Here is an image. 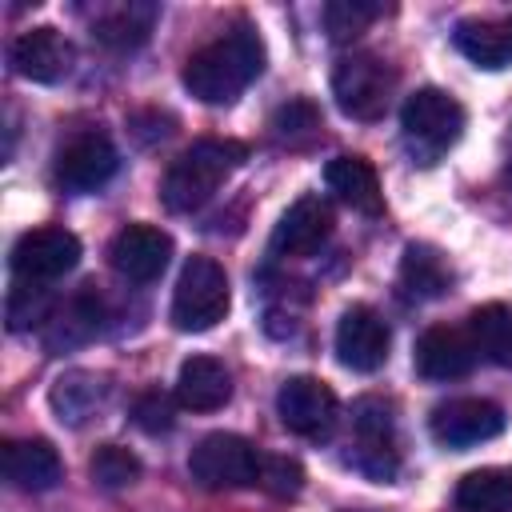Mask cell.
Masks as SVG:
<instances>
[{
	"label": "cell",
	"instance_id": "obj_1",
	"mask_svg": "<svg viewBox=\"0 0 512 512\" xmlns=\"http://www.w3.org/2000/svg\"><path fill=\"white\" fill-rule=\"evenodd\" d=\"M260 72H264V40L256 28L240 24L220 40L204 44L200 52H192L180 80L200 104L220 108V104H232Z\"/></svg>",
	"mask_w": 512,
	"mask_h": 512
},
{
	"label": "cell",
	"instance_id": "obj_2",
	"mask_svg": "<svg viewBox=\"0 0 512 512\" xmlns=\"http://www.w3.org/2000/svg\"><path fill=\"white\" fill-rule=\"evenodd\" d=\"M248 160V144L224 140V136H204L192 148H184L172 168L164 172L160 200L168 212H196L216 196V188Z\"/></svg>",
	"mask_w": 512,
	"mask_h": 512
},
{
	"label": "cell",
	"instance_id": "obj_3",
	"mask_svg": "<svg viewBox=\"0 0 512 512\" xmlns=\"http://www.w3.org/2000/svg\"><path fill=\"white\" fill-rule=\"evenodd\" d=\"M464 104L444 88H416L400 108V132L416 160L432 164L464 136Z\"/></svg>",
	"mask_w": 512,
	"mask_h": 512
},
{
	"label": "cell",
	"instance_id": "obj_4",
	"mask_svg": "<svg viewBox=\"0 0 512 512\" xmlns=\"http://www.w3.org/2000/svg\"><path fill=\"white\" fill-rule=\"evenodd\" d=\"M228 308H232L228 272L212 256H192L180 268L172 292V324L180 332H208L228 316Z\"/></svg>",
	"mask_w": 512,
	"mask_h": 512
},
{
	"label": "cell",
	"instance_id": "obj_5",
	"mask_svg": "<svg viewBox=\"0 0 512 512\" xmlns=\"http://www.w3.org/2000/svg\"><path fill=\"white\" fill-rule=\"evenodd\" d=\"M396 88V72L376 52H348L332 68L336 108L352 120H380Z\"/></svg>",
	"mask_w": 512,
	"mask_h": 512
},
{
	"label": "cell",
	"instance_id": "obj_6",
	"mask_svg": "<svg viewBox=\"0 0 512 512\" xmlns=\"http://www.w3.org/2000/svg\"><path fill=\"white\" fill-rule=\"evenodd\" d=\"M260 468H264V456L256 452L252 440L236 436V432H208L192 456H188V472L200 488H252L260 484Z\"/></svg>",
	"mask_w": 512,
	"mask_h": 512
},
{
	"label": "cell",
	"instance_id": "obj_7",
	"mask_svg": "<svg viewBox=\"0 0 512 512\" xmlns=\"http://www.w3.org/2000/svg\"><path fill=\"white\" fill-rule=\"evenodd\" d=\"M8 264L20 284H48L80 264V240L68 228H32L12 244Z\"/></svg>",
	"mask_w": 512,
	"mask_h": 512
},
{
	"label": "cell",
	"instance_id": "obj_8",
	"mask_svg": "<svg viewBox=\"0 0 512 512\" xmlns=\"http://www.w3.org/2000/svg\"><path fill=\"white\" fill-rule=\"evenodd\" d=\"M504 424H508L504 408L484 396H452V400L436 404L428 416L432 436L448 448H472V444L496 440L504 432Z\"/></svg>",
	"mask_w": 512,
	"mask_h": 512
},
{
	"label": "cell",
	"instance_id": "obj_9",
	"mask_svg": "<svg viewBox=\"0 0 512 512\" xmlns=\"http://www.w3.org/2000/svg\"><path fill=\"white\" fill-rule=\"evenodd\" d=\"M392 404L364 396L352 404V432H356V456L352 464L372 480H392L396 472V448H392Z\"/></svg>",
	"mask_w": 512,
	"mask_h": 512
},
{
	"label": "cell",
	"instance_id": "obj_10",
	"mask_svg": "<svg viewBox=\"0 0 512 512\" xmlns=\"http://www.w3.org/2000/svg\"><path fill=\"white\" fill-rule=\"evenodd\" d=\"M172 260V236L156 224H128L108 244V264L128 284H152Z\"/></svg>",
	"mask_w": 512,
	"mask_h": 512
},
{
	"label": "cell",
	"instance_id": "obj_11",
	"mask_svg": "<svg viewBox=\"0 0 512 512\" xmlns=\"http://www.w3.org/2000/svg\"><path fill=\"white\" fill-rule=\"evenodd\" d=\"M388 344H392V332L384 316L368 304H352L336 320V360L348 372H376L388 360Z\"/></svg>",
	"mask_w": 512,
	"mask_h": 512
},
{
	"label": "cell",
	"instance_id": "obj_12",
	"mask_svg": "<svg viewBox=\"0 0 512 512\" xmlns=\"http://www.w3.org/2000/svg\"><path fill=\"white\" fill-rule=\"evenodd\" d=\"M336 392L316 376H288L276 392V416L296 436H324L336 424Z\"/></svg>",
	"mask_w": 512,
	"mask_h": 512
},
{
	"label": "cell",
	"instance_id": "obj_13",
	"mask_svg": "<svg viewBox=\"0 0 512 512\" xmlns=\"http://www.w3.org/2000/svg\"><path fill=\"white\" fill-rule=\"evenodd\" d=\"M116 168H120V156L104 132H80L56 156V180L68 192H96L116 176Z\"/></svg>",
	"mask_w": 512,
	"mask_h": 512
},
{
	"label": "cell",
	"instance_id": "obj_14",
	"mask_svg": "<svg viewBox=\"0 0 512 512\" xmlns=\"http://www.w3.org/2000/svg\"><path fill=\"white\" fill-rule=\"evenodd\" d=\"M332 224H336L332 204L324 196H300L296 204H288V212L272 228V256H284V260L312 256L332 236Z\"/></svg>",
	"mask_w": 512,
	"mask_h": 512
},
{
	"label": "cell",
	"instance_id": "obj_15",
	"mask_svg": "<svg viewBox=\"0 0 512 512\" xmlns=\"http://www.w3.org/2000/svg\"><path fill=\"white\" fill-rule=\"evenodd\" d=\"M480 352L468 336V328H452V324H436L416 340L412 364L424 380H460L476 368Z\"/></svg>",
	"mask_w": 512,
	"mask_h": 512
},
{
	"label": "cell",
	"instance_id": "obj_16",
	"mask_svg": "<svg viewBox=\"0 0 512 512\" xmlns=\"http://www.w3.org/2000/svg\"><path fill=\"white\" fill-rule=\"evenodd\" d=\"M12 72L32 84H60L72 72V44L56 28H28L8 48Z\"/></svg>",
	"mask_w": 512,
	"mask_h": 512
},
{
	"label": "cell",
	"instance_id": "obj_17",
	"mask_svg": "<svg viewBox=\"0 0 512 512\" xmlns=\"http://www.w3.org/2000/svg\"><path fill=\"white\" fill-rule=\"evenodd\" d=\"M452 44L476 68H508L512 64V16H464L452 28Z\"/></svg>",
	"mask_w": 512,
	"mask_h": 512
},
{
	"label": "cell",
	"instance_id": "obj_18",
	"mask_svg": "<svg viewBox=\"0 0 512 512\" xmlns=\"http://www.w3.org/2000/svg\"><path fill=\"white\" fill-rule=\"evenodd\" d=\"M232 400V372L216 356H188L176 372V404L188 412H216Z\"/></svg>",
	"mask_w": 512,
	"mask_h": 512
},
{
	"label": "cell",
	"instance_id": "obj_19",
	"mask_svg": "<svg viewBox=\"0 0 512 512\" xmlns=\"http://www.w3.org/2000/svg\"><path fill=\"white\" fill-rule=\"evenodd\" d=\"M4 476L20 492H48L64 480V464H60V452L48 440L28 436V440H8L4 444Z\"/></svg>",
	"mask_w": 512,
	"mask_h": 512
},
{
	"label": "cell",
	"instance_id": "obj_20",
	"mask_svg": "<svg viewBox=\"0 0 512 512\" xmlns=\"http://www.w3.org/2000/svg\"><path fill=\"white\" fill-rule=\"evenodd\" d=\"M324 184H328L348 208H356V212H364V216H380V212H384L380 176H376V168H372L364 156H336V160H328Z\"/></svg>",
	"mask_w": 512,
	"mask_h": 512
},
{
	"label": "cell",
	"instance_id": "obj_21",
	"mask_svg": "<svg viewBox=\"0 0 512 512\" xmlns=\"http://www.w3.org/2000/svg\"><path fill=\"white\" fill-rule=\"evenodd\" d=\"M156 16H160L156 4H140V0L112 4V8H104V12L92 20V36H96L100 44L116 48V52H124V48H140V44L148 40Z\"/></svg>",
	"mask_w": 512,
	"mask_h": 512
},
{
	"label": "cell",
	"instance_id": "obj_22",
	"mask_svg": "<svg viewBox=\"0 0 512 512\" xmlns=\"http://www.w3.org/2000/svg\"><path fill=\"white\" fill-rule=\"evenodd\" d=\"M452 288V268L428 244H408L400 256V292L408 300H440Z\"/></svg>",
	"mask_w": 512,
	"mask_h": 512
},
{
	"label": "cell",
	"instance_id": "obj_23",
	"mask_svg": "<svg viewBox=\"0 0 512 512\" xmlns=\"http://www.w3.org/2000/svg\"><path fill=\"white\" fill-rule=\"evenodd\" d=\"M96 328H100V300L92 292H76L64 308H56L44 320V344L52 352H64V348H76V344L92 340Z\"/></svg>",
	"mask_w": 512,
	"mask_h": 512
},
{
	"label": "cell",
	"instance_id": "obj_24",
	"mask_svg": "<svg viewBox=\"0 0 512 512\" xmlns=\"http://www.w3.org/2000/svg\"><path fill=\"white\" fill-rule=\"evenodd\" d=\"M48 396H52V408H56L60 420H68V424H84V420L104 404L108 384H104V376H96V372L72 368V372H64V376L52 384Z\"/></svg>",
	"mask_w": 512,
	"mask_h": 512
},
{
	"label": "cell",
	"instance_id": "obj_25",
	"mask_svg": "<svg viewBox=\"0 0 512 512\" xmlns=\"http://www.w3.org/2000/svg\"><path fill=\"white\" fill-rule=\"evenodd\" d=\"M468 336L480 360L512 368V308L508 304H480L468 316Z\"/></svg>",
	"mask_w": 512,
	"mask_h": 512
},
{
	"label": "cell",
	"instance_id": "obj_26",
	"mask_svg": "<svg viewBox=\"0 0 512 512\" xmlns=\"http://www.w3.org/2000/svg\"><path fill=\"white\" fill-rule=\"evenodd\" d=\"M460 512H512V472L508 468H476L456 484Z\"/></svg>",
	"mask_w": 512,
	"mask_h": 512
},
{
	"label": "cell",
	"instance_id": "obj_27",
	"mask_svg": "<svg viewBox=\"0 0 512 512\" xmlns=\"http://www.w3.org/2000/svg\"><path fill=\"white\" fill-rule=\"evenodd\" d=\"M88 472H92V480H96L100 488L120 492V488H128V484L140 480V460H136V452H128V448H120V444H104V448L92 452Z\"/></svg>",
	"mask_w": 512,
	"mask_h": 512
},
{
	"label": "cell",
	"instance_id": "obj_28",
	"mask_svg": "<svg viewBox=\"0 0 512 512\" xmlns=\"http://www.w3.org/2000/svg\"><path fill=\"white\" fill-rule=\"evenodd\" d=\"M380 12H384V8L372 4V0H332V4L324 8V28H328V36H332L336 44H344V40L360 36Z\"/></svg>",
	"mask_w": 512,
	"mask_h": 512
},
{
	"label": "cell",
	"instance_id": "obj_29",
	"mask_svg": "<svg viewBox=\"0 0 512 512\" xmlns=\"http://www.w3.org/2000/svg\"><path fill=\"white\" fill-rule=\"evenodd\" d=\"M320 132V108L312 100H288L272 112V136L284 144H304Z\"/></svg>",
	"mask_w": 512,
	"mask_h": 512
},
{
	"label": "cell",
	"instance_id": "obj_30",
	"mask_svg": "<svg viewBox=\"0 0 512 512\" xmlns=\"http://www.w3.org/2000/svg\"><path fill=\"white\" fill-rule=\"evenodd\" d=\"M132 424H136L140 432H148V436L168 432V428L176 424V404H172V396L160 392V388L140 392L136 404H132Z\"/></svg>",
	"mask_w": 512,
	"mask_h": 512
},
{
	"label": "cell",
	"instance_id": "obj_31",
	"mask_svg": "<svg viewBox=\"0 0 512 512\" xmlns=\"http://www.w3.org/2000/svg\"><path fill=\"white\" fill-rule=\"evenodd\" d=\"M260 488L272 492V496H280V500H292V496H300V488H304V468H300L292 456H264Z\"/></svg>",
	"mask_w": 512,
	"mask_h": 512
},
{
	"label": "cell",
	"instance_id": "obj_32",
	"mask_svg": "<svg viewBox=\"0 0 512 512\" xmlns=\"http://www.w3.org/2000/svg\"><path fill=\"white\" fill-rule=\"evenodd\" d=\"M40 292H44L40 284H20V280H16V288H12V296H8V328H12V332H24V328H32L36 320H48V316H52Z\"/></svg>",
	"mask_w": 512,
	"mask_h": 512
}]
</instances>
